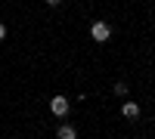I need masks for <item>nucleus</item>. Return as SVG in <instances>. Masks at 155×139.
<instances>
[{
	"mask_svg": "<svg viewBox=\"0 0 155 139\" xmlns=\"http://www.w3.org/2000/svg\"><path fill=\"white\" fill-rule=\"evenodd\" d=\"M90 37H93L96 43H106L112 37V25L109 22H93V25H90Z\"/></svg>",
	"mask_w": 155,
	"mask_h": 139,
	"instance_id": "1",
	"label": "nucleus"
},
{
	"mask_svg": "<svg viewBox=\"0 0 155 139\" xmlns=\"http://www.w3.org/2000/svg\"><path fill=\"white\" fill-rule=\"evenodd\" d=\"M50 111H53L56 118H65L68 115V96H53L50 99Z\"/></svg>",
	"mask_w": 155,
	"mask_h": 139,
	"instance_id": "2",
	"label": "nucleus"
},
{
	"mask_svg": "<svg viewBox=\"0 0 155 139\" xmlns=\"http://www.w3.org/2000/svg\"><path fill=\"white\" fill-rule=\"evenodd\" d=\"M121 115H124L127 121H137V118H140V105H137V102H124V105H121Z\"/></svg>",
	"mask_w": 155,
	"mask_h": 139,
	"instance_id": "3",
	"label": "nucleus"
},
{
	"mask_svg": "<svg viewBox=\"0 0 155 139\" xmlns=\"http://www.w3.org/2000/svg\"><path fill=\"white\" fill-rule=\"evenodd\" d=\"M56 139H78V130L71 127V124H59V130H56Z\"/></svg>",
	"mask_w": 155,
	"mask_h": 139,
	"instance_id": "4",
	"label": "nucleus"
},
{
	"mask_svg": "<svg viewBox=\"0 0 155 139\" xmlns=\"http://www.w3.org/2000/svg\"><path fill=\"white\" fill-rule=\"evenodd\" d=\"M115 96H127V84H124V81L115 84Z\"/></svg>",
	"mask_w": 155,
	"mask_h": 139,
	"instance_id": "5",
	"label": "nucleus"
},
{
	"mask_svg": "<svg viewBox=\"0 0 155 139\" xmlns=\"http://www.w3.org/2000/svg\"><path fill=\"white\" fill-rule=\"evenodd\" d=\"M3 37H6V25L0 22V40H3Z\"/></svg>",
	"mask_w": 155,
	"mask_h": 139,
	"instance_id": "6",
	"label": "nucleus"
},
{
	"mask_svg": "<svg viewBox=\"0 0 155 139\" xmlns=\"http://www.w3.org/2000/svg\"><path fill=\"white\" fill-rule=\"evenodd\" d=\"M62 3V0H47V6H59Z\"/></svg>",
	"mask_w": 155,
	"mask_h": 139,
	"instance_id": "7",
	"label": "nucleus"
}]
</instances>
